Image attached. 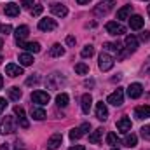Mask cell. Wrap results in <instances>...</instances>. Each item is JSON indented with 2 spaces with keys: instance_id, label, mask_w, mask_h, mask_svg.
<instances>
[{
  "instance_id": "obj_37",
  "label": "cell",
  "mask_w": 150,
  "mask_h": 150,
  "mask_svg": "<svg viewBox=\"0 0 150 150\" xmlns=\"http://www.w3.org/2000/svg\"><path fill=\"white\" fill-rule=\"evenodd\" d=\"M140 131H142V136H143V140L150 142V124H149V126H143Z\"/></svg>"
},
{
  "instance_id": "obj_28",
  "label": "cell",
  "mask_w": 150,
  "mask_h": 150,
  "mask_svg": "<svg viewBox=\"0 0 150 150\" xmlns=\"http://www.w3.org/2000/svg\"><path fill=\"white\" fill-rule=\"evenodd\" d=\"M19 63L23 67H30V65H33V56L30 52H23V54H19Z\"/></svg>"
},
{
  "instance_id": "obj_47",
  "label": "cell",
  "mask_w": 150,
  "mask_h": 150,
  "mask_svg": "<svg viewBox=\"0 0 150 150\" xmlns=\"http://www.w3.org/2000/svg\"><path fill=\"white\" fill-rule=\"evenodd\" d=\"M142 38H143V40H149L150 38V32H145V33L142 35Z\"/></svg>"
},
{
  "instance_id": "obj_7",
  "label": "cell",
  "mask_w": 150,
  "mask_h": 150,
  "mask_svg": "<svg viewBox=\"0 0 150 150\" xmlns=\"http://www.w3.org/2000/svg\"><path fill=\"white\" fill-rule=\"evenodd\" d=\"M49 100H51V96H49V93H45V91H33L32 93V101L33 103H37V105H45V103H49Z\"/></svg>"
},
{
  "instance_id": "obj_13",
  "label": "cell",
  "mask_w": 150,
  "mask_h": 150,
  "mask_svg": "<svg viewBox=\"0 0 150 150\" xmlns=\"http://www.w3.org/2000/svg\"><path fill=\"white\" fill-rule=\"evenodd\" d=\"M14 115H16V119H18V122H19L21 127H28L30 126V122H28V119L25 115V110L21 107H14Z\"/></svg>"
},
{
  "instance_id": "obj_12",
  "label": "cell",
  "mask_w": 150,
  "mask_h": 150,
  "mask_svg": "<svg viewBox=\"0 0 150 150\" xmlns=\"http://www.w3.org/2000/svg\"><path fill=\"white\" fill-rule=\"evenodd\" d=\"M131 127H133V122H131V119H127V117H122L120 120H117V131H119V133H122V134H127V133L131 131Z\"/></svg>"
},
{
  "instance_id": "obj_25",
  "label": "cell",
  "mask_w": 150,
  "mask_h": 150,
  "mask_svg": "<svg viewBox=\"0 0 150 150\" xmlns=\"http://www.w3.org/2000/svg\"><path fill=\"white\" fill-rule=\"evenodd\" d=\"M32 117L35 119V120H44L45 117H47V113H45V110L42 108V107H32Z\"/></svg>"
},
{
  "instance_id": "obj_22",
  "label": "cell",
  "mask_w": 150,
  "mask_h": 150,
  "mask_svg": "<svg viewBox=\"0 0 150 150\" xmlns=\"http://www.w3.org/2000/svg\"><path fill=\"white\" fill-rule=\"evenodd\" d=\"M5 16H11V18H16V16H19V5L18 4H7L5 5Z\"/></svg>"
},
{
  "instance_id": "obj_16",
  "label": "cell",
  "mask_w": 150,
  "mask_h": 150,
  "mask_svg": "<svg viewBox=\"0 0 150 150\" xmlns=\"http://www.w3.org/2000/svg\"><path fill=\"white\" fill-rule=\"evenodd\" d=\"M5 75H9V77H19V75H23V68L19 67V65H14V63H9L7 67H5Z\"/></svg>"
},
{
  "instance_id": "obj_2",
  "label": "cell",
  "mask_w": 150,
  "mask_h": 150,
  "mask_svg": "<svg viewBox=\"0 0 150 150\" xmlns=\"http://www.w3.org/2000/svg\"><path fill=\"white\" fill-rule=\"evenodd\" d=\"M45 84H47L49 89H59L61 86L67 84V80H65V77H61V74H51L47 77Z\"/></svg>"
},
{
  "instance_id": "obj_19",
  "label": "cell",
  "mask_w": 150,
  "mask_h": 150,
  "mask_svg": "<svg viewBox=\"0 0 150 150\" xmlns=\"http://www.w3.org/2000/svg\"><path fill=\"white\" fill-rule=\"evenodd\" d=\"M80 105H82V112H84V113H89V110H91V105H93V96H91L89 93L82 94V98H80Z\"/></svg>"
},
{
  "instance_id": "obj_36",
  "label": "cell",
  "mask_w": 150,
  "mask_h": 150,
  "mask_svg": "<svg viewBox=\"0 0 150 150\" xmlns=\"http://www.w3.org/2000/svg\"><path fill=\"white\" fill-rule=\"evenodd\" d=\"M38 82H40V77H38L37 74H35V75H32V77H28V79H26V86H37Z\"/></svg>"
},
{
  "instance_id": "obj_42",
  "label": "cell",
  "mask_w": 150,
  "mask_h": 150,
  "mask_svg": "<svg viewBox=\"0 0 150 150\" xmlns=\"http://www.w3.org/2000/svg\"><path fill=\"white\" fill-rule=\"evenodd\" d=\"M67 44H68V45H75V37L68 35V37H67Z\"/></svg>"
},
{
  "instance_id": "obj_53",
  "label": "cell",
  "mask_w": 150,
  "mask_h": 150,
  "mask_svg": "<svg viewBox=\"0 0 150 150\" xmlns=\"http://www.w3.org/2000/svg\"><path fill=\"white\" fill-rule=\"evenodd\" d=\"M0 30H2V26H0Z\"/></svg>"
},
{
  "instance_id": "obj_32",
  "label": "cell",
  "mask_w": 150,
  "mask_h": 150,
  "mask_svg": "<svg viewBox=\"0 0 150 150\" xmlns=\"http://www.w3.org/2000/svg\"><path fill=\"white\" fill-rule=\"evenodd\" d=\"M105 47H107L108 51H112V52H117V54H119V52H122V45H120L119 42H107V44H105Z\"/></svg>"
},
{
  "instance_id": "obj_35",
  "label": "cell",
  "mask_w": 150,
  "mask_h": 150,
  "mask_svg": "<svg viewBox=\"0 0 150 150\" xmlns=\"http://www.w3.org/2000/svg\"><path fill=\"white\" fill-rule=\"evenodd\" d=\"M107 145H112V147L119 145V136L115 133H108L107 134Z\"/></svg>"
},
{
  "instance_id": "obj_8",
  "label": "cell",
  "mask_w": 150,
  "mask_h": 150,
  "mask_svg": "<svg viewBox=\"0 0 150 150\" xmlns=\"http://www.w3.org/2000/svg\"><path fill=\"white\" fill-rule=\"evenodd\" d=\"M143 94V86L140 84V82H133L129 87H127V96L131 98V100H136V98H140Z\"/></svg>"
},
{
  "instance_id": "obj_50",
  "label": "cell",
  "mask_w": 150,
  "mask_h": 150,
  "mask_svg": "<svg viewBox=\"0 0 150 150\" xmlns=\"http://www.w3.org/2000/svg\"><path fill=\"white\" fill-rule=\"evenodd\" d=\"M2 47H4V40L0 38V51H2Z\"/></svg>"
},
{
  "instance_id": "obj_21",
  "label": "cell",
  "mask_w": 150,
  "mask_h": 150,
  "mask_svg": "<svg viewBox=\"0 0 150 150\" xmlns=\"http://www.w3.org/2000/svg\"><path fill=\"white\" fill-rule=\"evenodd\" d=\"M126 49H127V52H134L138 49V38L134 35H127L126 37Z\"/></svg>"
},
{
  "instance_id": "obj_1",
  "label": "cell",
  "mask_w": 150,
  "mask_h": 150,
  "mask_svg": "<svg viewBox=\"0 0 150 150\" xmlns=\"http://www.w3.org/2000/svg\"><path fill=\"white\" fill-rule=\"evenodd\" d=\"M16 129H18V119H16V117H12V115L5 117V119L0 122V133H2V134L14 133Z\"/></svg>"
},
{
  "instance_id": "obj_20",
  "label": "cell",
  "mask_w": 150,
  "mask_h": 150,
  "mask_svg": "<svg viewBox=\"0 0 150 150\" xmlns=\"http://www.w3.org/2000/svg\"><path fill=\"white\" fill-rule=\"evenodd\" d=\"M143 23H145V19L142 18V16H131L129 18V26H131V30H142L143 28Z\"/></svg>"
},
{
  "instance_id": "obj_45",
  "label": "cell",
  "mask_w": 150,
  "mask_h": 150,
  "mask_svg": "<svg viewBox=\"0 0 150 150\" xmlns=\"http://www.w3.org/2000/svg\"><path fill=\"white\" fill-rule=\"evenodd\" d=\"M14 150H25L23 143H19V142H18V143H16V149H14Z\"/></svg>"
},
{
  "instance_id": "obj_26",
  "label": "cell",
  "mask_w": 150,
  "mask_h": 150,
  "mask_svg": "<svg viewBox=\"0 0 150 150\" xmlns=\"http://www.w3.org/2000/svg\"><path fill=\"white\" fill-rule=\"evenodd\" d=\"M68 101H70V96H68L67 93H59V94L56 96V105L61 107V108H65V107L68 105Z\"/></svg>"
},
{
  "instance_id": "obj_39",
  "label": "cell",
  "mask_w": 150,
  "mask_h": 150,
  "mask_svg": "<svg viewBox=\"0 0 150 150\" xmlns=\"http://www.w3.org/2000/svg\"><path fill=\"white\" fill-rule=\"evenodd\" d=\"M32 5H33V0H21V7L25 9H32Z\"/></svg>"
},
{
  "instance_id": "obj_23",
  "label": "cell",
  "mask_w": 150,
  "mask_h": 150,
  "mask_svg": "<svg viewBox=\"0 0 150 150\" xmlns=\"http://www.w3.org/2000/svg\"><path fill=\"white\" fill-rule=\"evenodd\" d=\"M131 11H133L131 5H124V7H120V9L117 11V19H119V21H122V19H129Z\"/></svg>"
},
{
  "instance_id": "obj_54",
  "label": "cell",
  "mask_w": 150,
  "mask_h": 150,
  "mask_svg": "<svg viewBox=\"0 0 150 150\" xmlns=\"http://www.w3.org/2000/svg\"><path fill=\"white\" fill-rule=\"evenodd\" d=\"M0 61H2V59H0Z\"/></svg>"
},
{
  "instance_id": "obj_14",
  "label": "cell",
  "mask_w": 150,
  "mask_h": 150,
  "mask_svg": "<svg viewBox=\"0 0 150 150\" xmlns=\"http://www.w3.org/2000/svg\"><path fill=\"white\" fill-rule=\"evenodd\" d=\"M112 7H113V0H107V2H101V4H98L96 5V9H94V12L98 14V16H105L108 11H112Z\"/></svg>"
},
{
  "instance_id": "obj_15",
  "label": "cell",
  "mask_w": 150,
  "mask_h": 150,
  "mask_svg": "<svg viewBox=\"0 0 150 150\" xmlns=\"http://www.w3.org/2000/svg\"><path fill=\"white\" fill-rule=\"evenodd\" d=\"M134 117L140 120L150 119V105H143V107H136L134 108Z\"/></svg>"
},
{
  "instance_id": "obj_27",
  "label": "cell",
  "mask_w": 150,
  "mask_h": 150,
  "mask_svg": "<svg viewBox=\"0 0 150 150\" xmlns=\"http://www.w3.org/2000/svg\"><path fill=\"white\" fill-rule=\"evenodd\" d=\"M49 54H51L52 58H59V56H63V54H65V49H63V45H61V44H54V45L51 47Z\"/></svg>"
},
{
  "instance_id": "obj_18",
  "label": "cell",
  "mask_w": 150,
  "mask_h": 150,
  "mask_svg": "<svg viewBox=\"0 0 150 150\" xmlns=\"http://www.w3.org/2000/svg\"><path fill=\"white\" fill-rule=\"evenodd\" d=\"M107 117H108V108H107V105H105L103 101L96 103V119L107 120Z\"/></svg>"
},
{
  "instance_id": "obj_5",
  "label": "cell",
  "mask_w": 150,
  "mask_h": 150,
  "mask_svg": "<svg viewBox=\"0 0 150 150\" xmlns=\"http://www.w3.org/2000/svg\"><path fill=\"white\" fill-rule=\"evenodd\" d=\"M105 30H107L110 35H115V37H119V35L126 33V28H124L119 21H108V23L105 25Z\"/></svg>"
},
{
  "instance_id": "obj_34",
  "label": "cell",
  "mask_w": 150,
  "mask_h": 150,
  "mask_svg": "<svg viewBox=\"0 0 150 150\" xmlns=\"http://www.w3.org/2000/svg\"><path fill=\"white\" fill-rule=\"evenodd\" d=\"M93 54H94V47H93L91 44H87V45L82 49V52H80V56H82V58H91Z\"/></svg>"
},
{
  "instance_id": "obj_3",
  "label": "cell",
  "mask_w": 150,
  "mask_h": 150,
  "mask_svg": "<svg viewBox=\"0 0 150 150\" xmlns=\"http://www.w3.org/2000/svg\"><path fill=\"white\" fill-rule=\"evenodd\" d=\"M113 65H115V61H113V58L110 56V54H107V52H101V54H100L98 67H100L101 72H108V70H112Z\"/></svg>"
},
{
  "instance_id": "obj_48",
  "label": "cell",
  "mask_w": 150,
  "mask_h": 150,
  "mask_svg": "<svg viewBox=\"0 0 150 150\" xmlns=\"http://www.w3.org/2000/svg\"><path fill=\"white\" fill-rule=\"evenodd\" d=\"M0 150H9V145H7V143H2V145H0Z\"/></svg>"
},
{
  "instance_id": "obj_43",
  "label": "cell",
  "mask_w": 150,
  "mask_h": 150,
  "mask_svg": "<svg viewBox=\"0 0 150 150\" xmlns=\"http://www.w3.org/2000/svg\"><path fill=\"white\" fill-rule=\"evenodd\" d=\"M11 30H12V26H11V25H5V26H2V32H4L5 35H7V33H9Z\"/></svg>"
},
{
  "instance_id": "obj_31",
  "label": "cell",
  "mask_w": 150,
  "mask_h": 150,
  "mask_svg": "<svg viewBox=\"0 0 150 150\" xmlns=\"http://www.w3.org/2000/svg\"><path fill=\"white\" fill-rule=\"evenodd\" d=\"M136 143H138V136L136 134H127L126 138H124V145L126 147H129V149H133V147H136Z\"/></svg>"
},
{
  "instance_id": "obj_24",
  "label": "cell",
  "mask_w": 150,
  "mask_h": 150,
  "mask_svg": "<svg viewBox=\"0 0 150 150\" xmlns=\"http://www.w3.org/2000/svg\"><path fill=\"white\" fill-rule=\"evenodd\" d=\"M19 47H23V49H26L28 52H40V44L38 42H23V44H19Z\"/></svg>"
},
{
  "instance_id": "obj_9",
  "label": "cell",
  "mask_w": 150,
  "mask_h": 150,
  "mask_svg": "<svg viewBox=\"0 0 150 150\" xmlns=\"http://www.w3.org/2000/svg\"><path fill=\"white\" fill-rule=\"evenodd\" d=\"M28 33H30V30H28V26H26V25H21V26H18V28L14 30L16 44H18V45H19V44H23V42H25V38L28 37Z\"/></svg>"
},
{
  "instance_id": "obj_49",
  "label": "cell",
  "mask_w": 150,
  "mask_h": 150,
  "mask_svg": "<svg viewBox=\"0 0 150 150\" xmlns=\"http://www.w3.org/2000/svg\"><path fill=\"white\" fill-rule=\"evenodd\" d=\"M2 86H4V79H2V75H0V89H2Z\"/></svg>"
},
{
  "instance_id": "obj_17",
  "label": "cell",
  "mask_w": 150,
  "mask_h": 150,
  "mask_svg": "<svg viewBox=\"0 0 150 150\" xmlns=\"http://www.w3.org/2000/svg\"><path fill=\"white\" fill-rule=\"evenodd\" d=\"M51 12H52L54 16H58V18H65V16L68 14V9H67L63 4H52V5H51Z\"/></svg>"
},
{
  "instance_id": "obj_41",
  "label": "cell",
  "mask_w": 150,
  "mask_h": 150,
  "mask_svg": "<svg viewBox=\"0 0 150 150\" xmlns=\"http://www.w3.org/2000/svg\"><path fill=\"white\" fill-rule=\"evenodd\" d=\"M5 107H7V101H5V98H0V113L5 110Z\"/></svg>"
},
{
  "instance_id": "obj_44",
  "label": "cell",
  "mask_w": 150,
  "mask_h": 150,
  "mask_svg": "<svg viewBox=\"0 0 150 150\" xmlns=\"http://www.w3.org/2000/svg\"><path fill=\"white\" fill-rule=\"evenodd\" d=\"M68 150H86V149H84L82 145H75V147H70Z\"/></svg>"
},
{
  "instance_id": "obj_46",
  "label": "cell",
  "mask_w": 150,
  "mask_h": 150,
  "mask_svg": "<svg viewBox=\"0 0 150 150\" xmlns=\"http://www.w3.org/2000/svg\"><path fill=\"white\" fill-rule=\"evenodd\" d=\"M75 2H77V4H80V5H86V4H89L91 0H75Z\"/></svg>"
},
{
  "instance_id": "obj_29",
  "label": "cell",
  "mask_w": 150,
  "mask_h": 150,
  "mask_svg": "<svg viewBox=\"0 0 150 150\" xmlns=\"http://www.w3.org/2000/svg\"><path fill=\"white\" fill-rule=\"evenodd\" d=\"M21 96H23V93H21V89H19V87H16V86H14V87H11V89H9V98H11L12 101H19V100H21Z\"/></svg>"
},
{
  "instance_id": "obj_4",
  "label": "cell",
  "mask_w": 150,
  "mask_h": 150,
  "mask_svg": "<svg viewBox=\"0 0 150 150\" xmlns=\"http://www.w3.org/2000/svg\"><path fill=\"white\" fill-rule=\"evenodd\" d=\"M107 103H110L113 107H120V105L124 103V89H122V87H117L112 94H108Z\"/></svg>"
},
{
  "instance_id": "obj_10",
  "label": "cell",
  "mask_w": 150,
  "mask_h": 150,
  "mask_svg": "<svg viewBox=\"0 0 150 150\" xmlns=\"http://www.w3.org/2000/svg\"><path fill=\"white\" fill-rule=\"evenodd\" d=\"M61 142H63V136H61V133H54V134H52V136L47 140L45 150H56V149H59Z\"/></svg>"
},
{
  "instance_id": "obj_38",
  "label": "cell",
  "mask_w": 150,
  "mask_h": 150,
  "mask_svg": "<svg viewBox=\"0 0 150 150\" xmlns=\"http://www.w3.org/2000/svg\"><path fill=\"white\" fill-rule=\"evenodd\" d=\"M42 11H44V7H42V5H35L30 12H32V16H40V14H42Z\"/></svg>"
},
{
  "instance_id": "obj_52",
  "label": "cell",
  "mask_w": 150,
  "mask_h": 150,
  "mask_svg": "<svg viewBox=\"0 0 150 150\" xmlns=\"http://www.w3.org/2000/svg\"><path fill=\"white\" fill-rule=\"evenodd\" d=\"M112 150H119V149H112Z\"/></svg>"
},
{
  "instance_id": "obj_40",
  "label": "cell",
  "mask_w": 150,
  "mask_h": 150,
  "mask_svg": "<svg viewBox=\"0 0 150 150\" xmlns=\"http://www.w3.org/2000/svg\"><path fill=\"white\" fill-rule=\"evenodd\" d=\"M143 74H150V56L147 58V61L143 65Z\"/></svg>"
},
{
  "instance_id": "obj_33",
  "label": "cell",
  "mask_w": 150,
  "mask_h": 150,
  "mask_svg": "<svg viewBox=\"0 0 150 150\" xmlns=\"http://www.w3.org/2000/svg\"><path fill=\"white\" fill-rule=\"evenodd\" d=\"M75 72L79 75H86V74H89V67L86 63H77L75 65Z\"/></svg>"
},
{
  "instance_id": "obj_30",
  "label": "cell",
  "mask_w": 150,
  "mask_h": 150,
  "mask_svg": "<svg viewBox=\"0 0 150 150\" xmlns=\"http://www.w3.org/2000/svg\"><path fill=\"white\" fill-rule=\"evenodd\" d=\"M101 136H103V129H101V127H98L96 131H93V133L89 134V142H91V143H100Z\"/></svg>"
},
{
  "instance_id": "obj_51",
  "label": "cell",
  "mask_w": 150,
  "mask_h": 150,
  "mask_svg": "<svg viewBox=\"0 0 150 150\" xmlns=\"http://www.w3.org/2000/svg\"><path fill=\"white\" fill-rule=\"evenodd\" d=\"M147 11H149V16H150V5H149V7H147Z\"/></svg>"
},
{
  "instance_id": "obj_11",
  "label": "cell",
  "mask_w": 150,
  "mask_h": 150,
  "mask_svg": "<svg viewBox=\"0 0 150 150\" xmlns=\"http://www.w3.org/2000/svg\"><path fill=\"white\" fill-rule=\"evenodd\" d=\"M56 26H58L56 21L51 18H44L38 21V30H42V32H52V30H56Z\"/></svg>"
},
{
  "instance_id": "obj_6",
  "label": "cell",
  "mask_w": 150,
  "mask_h": 150,
  "mask_svg": "<svg viewBox=\"0 0 150 150\" xmlns=\"http://www.w3.org/2000/svg\"><path fill=\"white\" fill-rule=\"evenodd\" d=\"M91 129V124L89 122H84V124H80L79 127H74L72 131H70V140L75 142V140H79V138H82L87 131Z\"/></svg>"
}]
</instances>
